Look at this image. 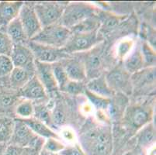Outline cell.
<instances>
[{
    "instance_id": "34",
    "label": "cell",
    "mask_w": 156,
    "mask_h": 155,
    "mask_svg": "<svg viewBox=\"0 0 156 155\" xmlns=\"http://www.w3.org/2000/svg\"><path fill=\"white\" fill-rule=\"evenodd\" d=\"M59 130L60 133H58V136L64 143L66 142L69 145H72L78 143L77 134L72 127L66 126L62 127Z\"/></svg>"
},
{
    "instance_id": "29",
    "label": "cell",
    "mask_w": 156,
    "mask_h": 155,
    "mask_svg": "<svg viewBox=\"0 0 156 155\" xmlns=\"http://www.w3.org/2000/svg\"><path fill=\"white\" fill-rule=\"evenodd\" d=\"M51 68L55 81H56V83L58 85L59 92L62 93L63 89H65V85H67L68 82H69L68 75L65 72L61 62L51 64Z\"/></svg>"
},
{
    "instance_id": "31",
    "label": "cell",
    "mask_w": 156,
    "mask_h": 155,
    "mask_svg": "<svg viewBox=\"0 0 156 155\" xmlns=\"http://www.w3.org/2000/svg\"><path fill=\"white\" fill-rule=\"evenodd\" d=\"M14 66L10 57L0 56V83L1 85L8 82V78Z\"/></svg>"
},
{
    "instance_id": "42",
    "label": "cell",
    "mask_w": 156,
    "mask_h": 155,
    "mask_svg": "<svg viewBox=\"0 0 156 155\" xmlns=\"http://www.w3.org/2000/svg\"><path fill=\"white\" fill-rule=\"evenodd\" d=\"M0 85H1V83H0Z\"/></svg>"
},
{
    "instance_id": "21",
    "label": "cell",
    "mask_w": 156,
    "mask_h": 155,
    "mask_svg": "<svg viewBox=\"0 0 156 155\" xmlns=\"http://www.w3.org/2000/svg\"><path fill=\"white\" fill-rule=\"evenodd\" d=\"M104 74L86 82V88L89 92H93L97 96L111 99L114 96L115 93L109 87L105 79Z\"/></svg>"
},
{
    "instance_id": "39",
    "label": "cell",
    "mask_w": 156,
    "mask_h": 155,
    "mask_svg": "<svg viewBox=\"0 0 156 155\" xmlns=\"http://www.w3.org/2000/svg\"><path fill=\"white\" fill-rule=\"evenodd\" d=\"M141 151V150L140 148H138L137 147H134V148L131 149L130 150H127L125 153H124L122 155H142L141 153L140 152Z\"/></svg>"
},
{
    "instance_id": "20",
    "label": "cell",
    "mask_w": 156,
    "mask_h": 155,
    "mask_svg": "<svg viewBox=\"0 0 156 155\" xmlns=\"http://www.w3.org/2000/svg\"><path fill=\"white\" fill-rule=\"evenodd\" d=\"M136 146L141 150H146L155 145L156 130L154 122L141 128L135 136Z\"/></svg>"
},
{
    "instance_id": "13",
    "label": "cell",
    "mask_w": 156,
    "mask_h": 155,
    "mask_svg": "<svg viewBox=\"0 0 156 155\" xmlns=\"http://www.w3.org/2000/svg\"><path fill=\"white\" fill-rule=\"evenodd\" d=\"M10 58L15 68H23L35 74V58L27 44H13Z\"/></svg>"
},
{
    "instance_id": "40",
    "label": "cell",
    "mask_w": 156,
    "mask_h": 155,
    "mask_svg": "<svg viewBox=\"0 0 156 155\" xmlns=\"http://www.w3.org/2000/svg\"><path fill=\"white\" fill-rule=\"evenodd\" d=\"M39 155H60L59 153H54V152H51L49 150H47L46 149L42 148L41 150L40 151Z\"/></svg>"
},
{
    "instance_id": "5",
    "label": "cell",
    "mask_w": 156,
    "mask_h": 155,
    "mask_svg": "<svg viewBox=\"0 0 156 155\" xmlns=\"http://www.w3.org/2000/svg\"><path fill=\"white\" fill-rule=\"evenodd\" d=\"M72 31L59 23L43 27L34 37L30 40L33 42L53 47L64 48L70 37Z\"/></svg>"
},
{
    "instance_id": "14",
    "label": "cell",
    "mask_w": 156,
    "mask_h": 155,
    "mask_svg": "<svg viewBox=\"0 0 156 155\" xmlns=\"http://www.w3.org/2000/svg\"><path fill=\"white\" fill-rule=\"evenodd\" d=\"M35 75L44 88L49 99L55 97L59 93L51 64L35 61Z\"/></svg>"
},
{
    "instance_id": "7",
    "label": "cell",
    "mask_w": 156,
    "mask_h": 155,
    "mask_svg": "<svg viewBox=\"0 0 156 155\" xmlns=\"http://www.w3.org/2000/svg\"><path fill=\"white\" fill-rule=\"evenodd\" d=\"M84 62L86 82L105 73V42L100 43L90 51L79 53Z\"/></svg>"
},
{
    "instance_id": "26",
    "label": "cell",
    "mask_w": 156,
    "mask_h": 155,
    "mask_svg": "<svg viewBox=\"0 0 156 155\" xmlns=\"http://www.w3.org/2000/svg\"><path fill=\"white\" fill-rule=\"evenodd\" d=\"M135 41L133 38L129 37L122 38L117 43L116 46L114 47L113 57L119 62H122L128 56L130 51H132L135 45Z\"/></svg>"
},
{
    "instance_id": "27",
    "label": "cell",
    "mask_w": 156,
    "mask_h": 155,
    "mask_svg": "<svg viewBox=\"0 0 156 155\" xmlns=\"http://www.w3.org/2000/svg\"><path fill=\"white\" fill-rule=\"evenodd\" d=\"M14 118L0 115V143H8L12 137Z\"/></svg>"
},
{
    "instance_id": "22",
    "label": "cell",
    "mask_w": 156,
    "mask_h": 155,
    "mask_svg": "<svg viewBox=\"0 0 156 155\" xmlns=\"http://www.w3.org/2000/svg\"><path fill=\"white\" fill-rule=\"evenodd\" d=\"M20 119L23 123H26L30 128V130L35 134L37 135V136H41V137H43L44 139L51 138V137L60 139L58 134V133L55 130H54L53 129H51V127L47 126L43 122L37 119L36 118L31 117L29 118V119Z\"/></svg>"
},
{
    "instance_id": "15",
    "label": "cell",
    "mask_w": 156,
    "mask_h": 155,
    "mask_svg": "<svg viewBox=\"0 0 156 155\" xmlns=\"http://www.w3.org/2000/svg\"><path fill=\"white\" fill-rule=\"evenodd\" d=\"M22 99L18 91L0 85V115L15 118L16 108Z\"/></svg>"
},
{
    "instance_id": "10",
    "label": "cell",
    "mask_w": 156,
    "mask_h": 155,
    "mask_svg": "<svg viewBox=\"0 0 156 155\" xmlns=\"http://www.w3.org/2000/svg\"><path fill=\"white\" fill-rule=\"evenodd\" d=\"M69 2H39L34 3L42 28L59 23L62 13Z\"/></svg>"
},
{
    "instance_id": "41",
    "label": "cell",
    "mask_w": 156,
    "mask_h": 155,
    "mask_svg": "<svg viewBox=\"0 0 156 155\" xmlns=\"http://www.w3.org/2000/svg\"><path fill=\"white\" fill-rule=\"evenodd\" d=\"M8 143H0V155H3L5 153V149H6Z\"/></svg>"
},
{
    "instance_id": "23",
    "label": "cell",
    "mask_w": 156,
    "mask_h": 155,
    "mask_svg": "<svg viewBox=\"0 0 156 155\" xmlns=\"http://www.w3.org/2000/svg\"><path fill=\"white\" fill-rule=\"evenodd\" d=\"M34 75V73L26 69L14 67L13 70L8 78V85L13 90L19 91Z\"/></svg>"
},
{
    "instance_id": "37",
    "label": "cell",
    "mask_w": 156,
    "mask_h": 155,
    "mask_svg": "<svg viewBox=\"0 0 156 155\" xmlns=\"http://www.w3.org/2000/svg\"><path fill=\"white\" fill-rule=\"evenodd\" d=\"M23 147H18L16 145L8 144L3 155H21L23 152Z\"/></svg>"
},
{
    "instance_id": "6",
    "label": "cell",
    "mask_w": 156,
    "mask_h": 155,
    "mask_svg": "<svg viewBox=\"0 0 156 155\" xmlns=\"http://www.w3.org/2000/svg\"><path fill=\"white\" fill-rule=\"evenodd\" d=\"M45 139L35 134L30 128L19 118H14V127L9 144L18 147H33L41 150Z\"/></svg>"
},
{
    "instance_id": "18",
    "label": "cell",
    "mask_w": 156,
    "mask_h": 155,
    "mask_svg": "<svg viewBox=\"0 0 156 155\" xmlns=\"http://www.w3.org/2000/svg\"><path fill=\"white\" fill-rule=\"evenodd\" d=\"M23 2L20 1H0V30H5L7 26L17 18Z\"/></svg>"
},
{
    "instance_id": "12",
    "label": "cell",
    "mask_w": 156,
    "mask_h": 155,
    "mask_svg": "<svg viewBox=\"0 0 156 155\" xmlns=\"http://www.w3.org/2000/svg\"><path fill=\"white\" fill-rule=\"evenodd\" d=\"M18 18L22 23L29 41L41 30L42 26L37 16L33 2H23V5L20 10Z\"/></svg>"
},
{
    "instance_id": "30",
    "label": "cell",
    "mask_w": 156,
    "mask_h": 155,
    "mask_svg": "<svg viewBox=\"0 0 156 155\" xmlns=\"http://www.w3.org/2000/svg\"><path fill=\"white\" fill-rule=\"evenodd\" d=\"M34 102L28 99H23L16 108L15 118L29 119L34 117Z\"/></svg>"
},
{
    "instance_id": "28",
    "label": "cell",
    "mask_w": 156,
    "mask_h": 155,
    "mask_svg": "<svg viewBox=\"0 0 156 155\" xmlns=\"http://www.w3.org/2000/svg\"><path fill=\"white\" fill-rule=\"evenodd\" d=\"M140 43H141V51L144 62V68L155 67V48H153L146 41H140Z\"/></svg>"
},
{
    "instance_id": "36",
    "label": "cell",
    "mask_w": 156,
    "mask_h": 155,
    "mask_svg": "<svg viewBox=\"0 0 156 155\" xmlns=\"http://www.w3.org/2000/svg\"><path fill=\"white\" fill-rule=\"evenodd\" d=\"M60 155H86L79 143L72 145H67L66 147L59 153Z\"/></svg>"
},
{
    "instance_id": "19",
    "label": "cell",
    "mask_w": 156,
    "mask_h": 155,
    "mask_svg": "<svg viewBox=\"0 0 156 155\" xmlns=\"http://www.w3.org/2000/svg\"><path fill=\"white\" fill-rule=\"evenodd\" d=\"M122 65L130 75L136 73L144 68V62L141 51L140 41L135 43L134 48L130 51L128 56L122 62Z\"/></svg>"
},
{
    "instance_id": "32",
    "label": "cell",
    "mask_w": 156,
    "mask_h": 155,
    "mask_svg": "<svg viewBox=\"0 0 156 155\" xmlns=\"http://www.w3.org/2000/svg\"><path fill=\"white\" fill-rule=\"evenodd\" d=\"M85 90H86L85 82H74L69 80L62 93L65 94L69 96H80L84 95Z\"/></svg>"
},
{
    "instance_id": "33",
    "label": "cell",
    "mask_w": 156,
    "mask_h": 155,
    "mask_svg": "<svg viewBox=\"0 0 156 155\" xmlns=\"http://www.w3.org/2000/svg\"><path fill=\"white\" fill-rule=\"evenodd\" d=\"M13 43L5 30H0V56L10 57Z\"/></svg>"
},
{
    "instance_id": "38",
    "label": "cell",
    "mask_w": 156,
    "mask_h": 155,
    "mask_svg": "<svg viewBox=\"0 0 156 155\" xmlns=\"http://www.w3.org/2000/svg\"><path fill=\"white\" fill-rule=\"evenodd\" d=\"M41 150L33 147H24L21 155H39Z\"/></svg>"
},
{
    "instance_id": "3",
    "label": "cell",
    "mask_w": 156,
    "mask_h": 155,
    "mask_svg": "<svg viewBox=\"0 0 156 155\" xmlns=\"http://www.w3.org/2000/svg\"><path fill=\"white\" fill-rule=\"evenodd\" d=\"M98 7L89 2H69L62 13L59 23L71 30L76 26L99 13Z\"/></svg>"
},
{
    "instance_id": "17",
    "label": "cell",
    "mask_w": 156,
    "mask_h": 155,
    "mask_svg": "<svg viewBox=\"0 0 156 155\" xmlns=\"http://www.w3.org/2000/svg\"><path fill=\"white\" fill-rule=\"evenodd\" d=\"M18 92L22 99H28L33 102H44L50 99L44 88L35 75Z\"/></svg>"
},
{
    "instance_id": "25",
    "label": "cell",
    "mask_w": 156,
    "mask_h": 155,
    "mask_svg": "<svg viewBox=\"0 0 156 155\" xmlns=\"http://www.w3.org/2000/svg\"><path fill=\"white\" fill-rule=\"evenodd\" d=\"M84 95L87 98L88 101L92 105L93 109L96 111V113H105L109 115L110 104H111V99L107 98L101 97L93 92H89L86 88Z\"/></svg>"
},
{
    "instance_id": "4",
    "label": "cell",
    "mask_w": 156,
    "mask_h": 155,
    "mask_svg": "<svg viewBox=\"0 0 156 155\" xmlns=\"http://www.w3.org/2000/svg\"><path fill=\"white\" fill-rule=\"evenodd\" d=\"M103 41H105L104 37L99 30L72 32L67 44L64 47V50L69 55L84 53Z\"/></svg>"
},
{
    "instance_id": "24",
    "label": "cell",
    "mask_w": 156,
    "mask_h": 155,
    "mask_svg": "<svg viewBox=\"0 0 156 155\" xmlns=\"http://www.w3.org/2000/svg\"><path fill=\"white\" fill-rule=\"evenodd\" d=\"M5 33L9 36L13 44H27L29 41L26 33L24 31L22 23L19 18H16L9 25L7 26L5 30Z\"/></svg>"
},
{
    "instance_id": "1",
    "label": "cell",
    "mask_w": 156,
    "mask_h": 155,
    "mask_svg": "<svg viewBox=\"0 0 156 155\" xmlns=\"http://www.w3.org/2000/svg\"><path fill=\"white\" fill-rule=\"evenodd\" d=\"M113 136L111 124L89 118L77 134L78 143L86 155H113Z\"/></svg>"
},
{
    "instance_id": "11",
    "label": "cell",
    "mask_w": 156,
    "mask_h": 155,
    "mask_svg": "<svg viewBox=\"0 0 156 155\" xmlns=\"http://www.w3.org/2000/svg\"><path fill=\"white\" fill-rule=\"evenodd\" d=\"M27 46L33 52L35 61L42 63L54 64L62 62V60L69 58V55L64 48H56L53 47L46 46L37 43L29 41Z\"/></svg>"
},
{
    "instance_id": "16",
    "label": "cell",
    "mask_w": 156,
    "mask_h": 155,
    "mask_svg": "<svg viewBox=\"0 0 156 155\" xmlns=\"http://www.w3.org/2000/svg\"><path fill=\"white\" fill-rule=\"evenodd\" d=\"M61 63L69 80L86 82V68L83 58L79 54L71 55L69 58L62 60Z\"/></svg>"
},
{
    "instance_id": "8",
    "label": "cell",
    "mask_w": 156,
    "mask_h": 155,
    "mask_svg": "<svg viewBox=\"0 0 156 155\" xmlns=\"http://www.w3.org/2000/svg\"><path fill=\"white\" fill-rule=\"evenodd\" d=\"M104 75L109 87L115 94H122L126 96L132 95L131 75L125 70L122 62L105 72Z\"/></svg>"
},
{
    "instance_id": "2",
    "label": "cell",
    "mask_w": 156,
    "mask_h": 155,
    "mask_svg": "<svg viewBox=\"0 0 156 155\" xmlns=\"http://www.w3.org/2000/svg\"><path fill=\"white\" fill-rule=\"evenodd\" d=\"M154 103L139 102L130 103L122 116V126L130 138L154 119Z\"/></svg>"
},
{
    "instance_id": "35",
    "label": "cell",
    "mask_w": 156,
    "mask_h": 155,
    "mask_svg": "<svg viewBox=\"0 0 156 155\" xmlns=\"http://www.w3.org/2000/svg\"><path fill=\"white\" fill-rule=\"evenodd\" d=\"M65 147H66V144L64 143L61 139L51 137V138L45 139L43 148L51 152L60 153Z\"/></svg>"
},
{
    "instance_id": "9",
    "label": "cell",
    "mask_w": 156,
    "mask_h": 155,
    "mask_svg": "<svg viewBox=\"0 0 156 155\" xmlns=\"http://www.w3.org/2000/svg\"><path fill=\"white\" fill-rule=\"evenodd\" d=\"M155 67L144 68L130 76L132 95L136 97L149 96L155 92Z\"/></svg>"
}]
</instances>
